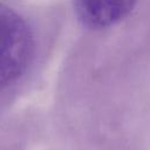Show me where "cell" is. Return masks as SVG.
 Masks as SVG:
<instances>
[{
  "mask_svg": "<svg viewBox=\"0 0 150 150\" xmlns=\"http://www.w3.org/2000/svg\"><path fill=\"white\" fill-rule=\"evenodd\" d=\"M32 50L33 36L26 21L12 8L0 4V88L22 74Z\"/></svg>",
  "mask_w": 150,
  "mask_h": 150,
  "instance_id": "6da1fadb",
  "label": "cell"
},
{
  "mask_svg": "<svg viewBox=\"0 0 150 150\" xmlns=\"http://www.w3.org/2000/svg\"><path fill=\"white\" fill-rule=\"evenodd\" d=\"M80 21L94 29L107 28L125 18L136 0H73Z\"/></svg>",
  "mask_w": 150,
  "mask_h": 150,
  "instance_id": "7a4b0ae2",
  "label": "cell"
}]
</instances>
